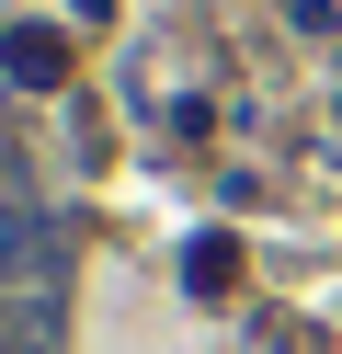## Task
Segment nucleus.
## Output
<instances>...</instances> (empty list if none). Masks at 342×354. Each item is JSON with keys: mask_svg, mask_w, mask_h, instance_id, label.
<instances>
[{"mask_svg": "<svg viewBox=\"0 0 342 354\" xmlns=\"http://www.w3.org/2000/svg\"><path fill=\"white\" fill-rule=\"evenodd\" d=\"M57 263H68L57 217H46L23 183H0V297H57Z\"/></svg>", "mask_w": 342, "mask_h": 354, "instance_id": "nucleus-1", "label": "nucleus"}, {"mask_svg": "<svg viewBox=\"0 0 342 354\" xmlns=\"http://www.w3.org/2000/svg\"><path fill=\"white\" fill-rule=\"evenodd\" d=\"M0 80H23V92H57V80H68L57 24H12V35H0Z\"/></svg>", "mask_w": 342, "mask_h": 354, "instance_id": "nucleus-2", "label": "nucleus"}]
</instances>
